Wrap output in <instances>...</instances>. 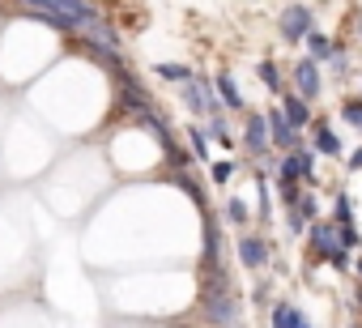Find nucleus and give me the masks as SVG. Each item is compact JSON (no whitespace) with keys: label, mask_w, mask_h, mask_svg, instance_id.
I'll list each match as a JSON object with an SVG mask.
<instances>
[{"label":"nucleus","mask_w":362,"mask_h":328,"mask_svg":"<svg viewBox=\"0 0 362 328\" xmlns=\"http://www.w3.org/2000/svg\"><path fill=\"white\" fill-rule=\"evenodd\" d=\"M22 13L43 18L56 30H77V26H94L98 22L94 5H73V0H56V5H22Z\"/></svg>","instance_id":"f257e3e1"},{"label":"nucleus","mask_w":362,"mask_h":328,"mask_svg":"<svg viewBox=\"0 0 362 328\" xmlns=\"http://www.w3.org/2000/svg\"><path fill=\"white\" fill-rule=\"evenodd\" d=\"M320 90H324V81H320V69H315V60H294V94L303 98V102H311V98H320Z\"/></svg>","instance_id":"f03ea898"},{"label":"nucleus","mask_w":362,"mask_h":328,"mask_svg":"<svg viewBox=\"0 0 362 328\" xmlns=\"http://www.w3.org/2000/svg\"><path fill=\"white\" fill-rule=\"evenodd\" d=\"M315 26H311V9L307 5H286L281 9V35L290 39V43H298V39H307Z\"/></svg>","instance_id":"7ed1b4c3"},{"label":"nucleus","mask_w":362,"mask_h":328,"mask_svg":"<svg viewBox=\"0 0 362 328\" xmlns=\"http://www.w3.org/2000/svg\"><path fill=\"white\" fill-rule=\"evenodd\" d=\"M311 252L324 256V260H332V256L341 252V230H337V222H311Z\"/></svg>","instance_id":"20e7f679"},{"label":"nucleus","mask_w":362,"mask_h":328,"mask_svg":"<svg viewBox=\"0 0 362 328\" xmlns=\"http://www.w3.org/2000/svg\"><path fill=\"white\" fill-rule=\"evenodd\" d=\"M269 132H273V145H277V149H286V153H298V128H294V124H290V119H286L277 107L269 111Z\"/></svg>","instance_id":"39448f33"},{"label":"nucleus","mask_w":362,"mask_h":328,"mask_svg":"<svg viewBox=\"0 0 362 328\" xmlns=\"http://www.w3.org/2000/svg\"><path fill=\"white\" fill-rule=\"evenodd\" d=\"M243 141H247V149H252L256 158H269V141H273V132H269V115H252L247 128H243Z\"/></svg>","instance_id":"423d86ee"},{"label":"nucleus","mask_w":362,"mask_h":328,"mask_svg":"<svg viewBox=\"0 0 362 328\" xmlns=\"http://www.w3.org/2000/svg\"><path fill=\"white\" fill-rule=\"evenodd\" d=\"M239 260H243V269H264L269 264V243L260 235H243L239 239Z\"/></svg>","instance_id":"0eeeda50"},{"label":"nucleus","mask_w":362,"mask_h":328,"mask_svg":"<svg viewBox=\"0 0 362 328\" xmlns=\"http://www.w3.org/2000/svg\"><path fill=\"white\" fill-rule=\"evenodd\" d=\"M214 269H222V226L209 218L205 222V273H214Z\"/></svg>","instance_id":"6e6552de"},{"label":"nucleus","mask_w":362,"mask_h":328,"mask_svg":"<svg viewBox=\"0 0 362 328\" xmlns=\"http://www.w3.org/2000/svg\"><path fill=\"white\" fill-rule=\"evenodd\" d=\"M281 115H286L294 128H307V124H311V107H307L298 94H290V90L281 94Z\"/></svg>","instance_id":"1a4fd4ad"},{"label":"nucleus","mask_w":362,"mask_h":328,"mask_svg":"<svg viewBox=\"0 0 362 328\" xmlns=\"http://www.w3.org/2000/svg\"><path fill=\"white\" fill-rule=\"evenodd\" d=\"M184 102H188L197 115L214 111V94H205V86H201V81H188V86H184Z\"/></svg>","instance_id":"9d476101"},{"label":"nucleus","mask_w":362,"mask_h":328,"mask_svg":"<svg viewBox=\"0 0 362 328\" xmlns=\"http://www.w3.org/2000/svg\"><path fill=\"white\" fill-rule=\"evenodd\" d=\"M273 328H307V320L294 303H277L273 307Z\"/></svg>","instance_id":"9b49d317"},{"label":"nucleus","mask_w":362,"mask_h":328,"mask_svg":"<svg viewBox=\"0 0 362 328\" xmlns=\"http://www.w3.org/2000/svg\"><path fill=\"white\" fill-rule=\"evenodd\" d=\"M214 86H218V98H222L230 111H243V94H239V86H235V77H230V73H222Z\"/></svg>","instance_id":"f8f14e48"},{"label":"nucleus","mask_w":362,"mask_h":328,"mask_svg":"<svg viewBox=\"0 0 362 328\" xmlns=\"http://www.w3.org/2000/svg\"><path fill=\"white\" fill-rule=\"evenodd\" d=\"M307 52H311V60H332V52H337V47H332V39H328V35L311 30V35H307Z\"/></svg>","instance_id":"ddd939ff"},{"label":"nucleus","mask_w":362,"mask_h":328,"mask_svg":"<svg viewBox=\"0 0 362 328\" xmlns=\"http://www.w3.org/2000/svg\"><path fill=\"white\" fill-rule=\"evenodd\" d=\"M311 128H315V149L328 153V158H337V153H341V141L332 136V128H328V124H311Z\"/></svg>","instance_id":"4468645a"},{"label":"nucleus","mask_w":362,"mask_h":328,"mask_svg":"<svg viewBox=\"0 0 362 328\" xmlns=\"http://www.w3.org/2000/svg\"><path fill=\"white\" fill-rule=\"evenodd\" d=\"M256 73H260V81H264V86H269V90H273L277 98L286 94V90H281V69H277L273 60H260V64H256Z\"/></svg>","instance_id":"2eb2a0df"},{"label":"nucleus","mask_w":362,"mask_h":328,"mask_svg":"<svg viewBox=\"0 0 362 328\" xmlns=\"http://www.w3.org/2000/svg\"><path fill=\"white\" fill-rule=\"evenodd\" d=\"M158 77H166V81H192V69L188 64H158Z\"/></svg>","instance_id":"dca6fc26"},{"label":"nucleus","mask_w":362,"mask_h":328,"mask_svg":"<svg viewBox=\"0 0 362 328\" xmlns=\"http://www.w3.org/2000/svg\"><path fill=\"white\" fill-rule=\"evenodd\" d=\"M341 115L362 128V98H341Z\"/></svg>","instance_id":"f3484780"},{"label":"nucleus","mask_w":362,"mask_h":328,"mask_svg":"<svg viewBox=\"0 0 362 328\" xmlns=\"http://www.w3.org/2000/svg\"><path fill=\"white\" fill-rule=\"evenodd\" d=\"M337 226H354V201L337 197Z\"/></svg>","instance_id":"a211bd4d"},{"label":"nucleus","mask_w":362,"mask_h":328,"mask_svg":"<svg viewBox=\"0 0 362 328\" xmlns=\"http://www.w3.org/2000/svg\"><path fill=\"white\" fill-rule=\"evenodd\" d=\"M226 218H230L235 226H247V205H243V201H230V205H226Z\"/></svg>","instance_id":"6ab92c4d"},{"label":"nucleus","mask_w":362,"mask_h":328,"mask_svg":"<svg viewBox=\"0 0 362 328\" xmlns=\"http://www.w3.org/2000/svg\"><path fill=\"white\" fill-rule=\"evenodd\" d=\"M179 188H184V192H188V197H192L197 205H205V192H201V184H197V180H188V175H179Z\"/></svg>","instance_id":"aec40b11"},{"label":"nucleus","mask_w":362,"mask_h":328,"mask_svg":"<svg viewBox=\"0 0 362 328\" xmlns=\"http://www.w3.org/2000/svg\"><path fill=\"white\" fill-rule=\"evenodd\" d=\"M298 213H303V218H307V222H315V213H320V201H315V197H311V192H307V197H303V201H298Z\"/></svg>","instance_id":"412c9836"},{"label":"nucleus","mask_w":362,"mask_h":328,"mask_svg":"<svg viewBox=\"0 0 362 328\" xmlns=\"http://www.w3.org/2000/svg\"><path fill=\"white\" fill-rule=\"evenodd\" d=\"M192 149H197V158H209V136L201 128H192Z\"/></svg>","instance_id":"4be33fe9"},{"label":"nucleus","mask_w":362,"mask_h":328,"mask_svg":"<svg viewBox=\"0 0 362 328\" xmlns=\"http://www.w3.org/2000/svg\"><path fill=\"white\" fill-rule=\"evenodd\" d=\"M209 136H214V141H222V145H230V132H226V124H222V119H209Z\"/></svg>","instance_id":"5701e85b"},{"label":"nucleus","mask_w":362,"mask_h":328,"mask_svg":"<svg viewBox=\"0 0 362 328\" xmlns=\"http://www.w3.org/2000/svg\"><path fill=\"white\" fill-rule=\"evenodd\" d=\"M337 230H341V247H345V252L358 247V230H354V226H337Z\"/></svg>","instance_id":"b1692460"},{"label":"nucleus","mask_w":362,"mask_h":328,"mask_svg":"<svg viewBox=\"0 0 362 328\" xmlns=\"http://www.w3.org/2000/svg\"><path fill=\"white\" fill-rule=\"evenodd\" d=\"M230 175H235V162H218V167H214V180H218V184H226Z\"/></svg>","instance_id":"393cba45"},{"label":"nucleus","mask_w":362,"mask_h":328,"mask_svg":"<svg viewBox=\"0 0 362 328\" xmlns=\"http://www.w3.org/2000/svg\"><path fill=\"white\" fill-rule=\"evenodd\" d=\"M290 230H294V235H303V230H307V218H303L298 209H290Z\"/></svg>","instance_id":"a878e982"},{"label":"nucleus","mask_w":362,"mask_h":328,"mask_svg":"<svg viewBox=\"0 0 362 328\" xmlns=\"http://www.w3.org/2000/svg\"><path fill=\"white\" fill-rule=\"evenodd\" d=\"M328 264H332V269H341V273H345V269H349V252H345V247H341V252H337V256H332V260H328Z\"/></svg>","instance_id":"bb28decb"},{"label":"nucleus","mask_w":362,"mask_h":328,"mask_svg":"<svg viewBox=\"0 0 362 328\" xmlns=\"http://www.w3.org/2000/svg\"><path fill=\"white\" fill-rule=\"evenodd\" d=\"M349 167H354V171H362V149H358V153L349 158Z\"/></svg>","instance_id":"cd10ccee"},{"label":"nucleus","mask_w":362,"mask_h":328,"mask_svg":"<svg viewBox=\"0 0 362 328\" xmlns=\"http://www.w3.org/2000/svg\"><path fill=\"white\" fill-rule=\"evenodd\" d=\"M358 277H362V260H358Z\"/></svg>","instance_id":"c85d7f7f"},{"label":"nucleus","mask_w":362,"mask_h":328,"mask_svg":"<svg viewBox=\"0 0 362 328\" xmlns=\"http://www.w3.org/2000/svg\"><path fill=\"white\" fill-rule=\"evenodd\" d=\"M358 303H362V290H358Z\"/></svg>","instance_id":"c756f323"}]
</instances>
